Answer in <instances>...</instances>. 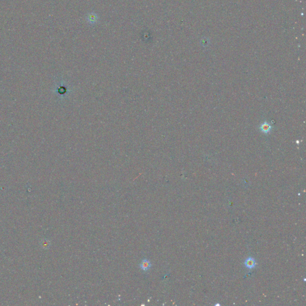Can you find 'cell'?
Instances as JSON below:
<instances>
[{"label": "cell", "mask_w": 306, "mask_h": 306, "mask_svg": "<svg viewBox=\"0 0 306 306\" xmlns=\"http://www.w3.org/2000/svg\"><path fill=\"white\" fill-rule=\"evenodd\" d=\"M272 128H273L272 126L267 121L263 122V123L261 124V125L260 126V130L265 134L269 133L271 132V130H272Z\"/></svg>", "instance_id": "cell-1"}, {"label": "cell", "mask_w": 306, "mask_h": 306, "mask_svg": "<svg viewBox=\"0 0 306 306\" xmlns=\"http://www.w3.org/2000/svg\"><path fill=\"white\" fill-rule=\"evenodd\" d=\"M98 18L96 13L92 12L89 13L87 17V21L90 24H95L98 22Z\"/></svg>", "instance_id": "cell-2"}, {"label": "cell", "mask_w": 306, "mask_h": 306, "mask_svg": "<svg viewBox=\"0 0 306 306\" xmlns=\"http://www.w3.org/2000/svg\"><path fill=\"white\" fill-rule=\"evenodd\" d=\"M151 267V264L150 261L146 259H144L142 261L140 264V268L143 271L148 270Z\"/></svg>", "instance_id": "cell-3"}, {"label": "cell", "mask_w": 306, "mask_h": 306, "mask_svg": "<svg viewBox=\"0 0 306 306\" xmlns=\"http://www.w3.org/2000/svg\"><path fill=\"white\" fill-rule=\"evenodd\" d=\"M245 266L248 268H253L255 267V265H256V263H255V261L254 258H248L245 262Z\"/></svg>", "instance_id": "cell-4"}]
</instances>
